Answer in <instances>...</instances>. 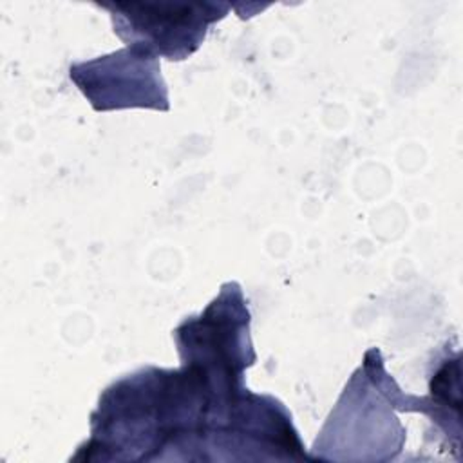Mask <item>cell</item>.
I'll return each instance as SVG.
<instances>
[{
    "instance_id": "obj_1",
    "label": "cell",
    "mask_w": 463,
    "mask_h": 463,
    "mask_svg": "<svg viewBox=\"0 0 463 463\" xmlns=\"http://www.w3.org/2000/svg\"><path fill=\"white\" fill-rule=\"evenodd\" d=\"M130 14H118L119 20L130 22L132 33L139 36L148 51H156L172 60H183L204 36L206 24L213 18L201 14L206 5H123Z\"/></svg>"
}]
</instances>
